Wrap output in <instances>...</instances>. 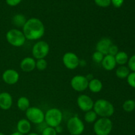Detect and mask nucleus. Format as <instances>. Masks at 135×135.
<instances>
[{"label":"nucleus","mask_w":135,"mask_h":135,"mask_svg":"<svg viewBox=\"0 0 135 135\" xmlns=\"http://www.w3.org/2000/svg\"><path fill=\"white\" fill-rule=\"evenodd\" d=\"M22 32L25 34L26 39L29 40H38L44 35V25L39 18H29L22 27Z\"/></svg>","instance_id":"f257e3e1"},{"label":"nucleus","mask_w":135,"mask_h":135,"mask_svg":"<svg viewBox=\"0 0 135 135\" xmlns=\"http://www.w3.org/2000/svg\"><path fill=\"white\" fill-rule=\"evenodd\" d=\"M93 110L100 117L109 118L115 113V108L113 104L105 99H99L94 104Z\"/></svg>","instance_id":"f03ea898"},{"label":"nucleus","mask_w":135,"mask_h":135,"mask_svg":"<svg viewBox=\"0 0 135 135\" xmlns=\"http://www.w3.org/2000/svg\"><path fill=\"white\" fill-rule=\"evenodd\" d=\"M63 120V113L58 108L49 109L45 113L44 122L46 125L51 127L55 128L61 125Z\"/></svg>","instance_id":"7ed1b4c3"},{"label":"nucleus","mask_w":135,"mask_h":135,"mask_svg":"<svg viewBox=\"0 0 135 135\" xmlns=\"http://www.w3.org/2000/svg\"><path fill=\"white\" fill-rule=\"evenodd\" d=\"M113 129V123L109 118L100 117L94 124L93 129L96 135H109Z\"/></svg>","instance_id":"20e7f679"},{"label":"nucleus","mask_w":135,"mask_h":135,"mask_svg":"<svg viewBox=\"0 0 135 135\" xmlns=\"http://www.w3.org/2000/svg\"><path fill=\"white\" fill-rule=\"evenodd\" d=\"M6 40L8 43L14 47H21L26 42V38L22 31L17 28H13L7 31Z\"/></svg>","instance_id":"39448f33"},{"label":"nucleus","mask_w":135,"mask_h":135,"mask_svg":"<svg viewBox=\"0 0 135 135\" xmlns=\"http://www.w3.org/2000/svg\"><path fill=\"white\" fill-rule=\"evenodd\" d=\"M67 128L71 135H80L84 131V124L81 119L75 115L67 121Z\"/></svg>","instance_id":"423d86ee"},{"label":"nucleus","mask_w":135,"mask_h":135,"mask_svg":"<svg viewBox=\"0 0 135 135\" xmlns=\"http://www.w3.org/2000/svg\"><path fill=\"white\" fill-rule=\"evenodd\" d=\"M50 52V46L46 41L40 40L36 42L32 49L33 58L36 59H45Z\"/></svg>","instance_id":"0eeeda50"},{"label":"nucleus","mask_w":135,"mask_h":135,"mask_svg":"<svg viewBox=\"0 0 135 135\" xmlns=\"http://www.w3.org/2000/svg\"><path fill=\"white\" fill-rule=\"evenodd\" d=\"M26 119L32 123L39 125L44 122L45 113L43 111L37 107H30L25 112Z\"/></svg>","instance_id":"6e6552de"},{"label":"nucleus","mask_w":135,"mask_h":135,"mask_svg":"<svg viewBox=\"0 0 135 135\" xmlns=\"http://www.w3.org/2000/svg\"><path fill=\"white\" fill-rule=\"evenodd\" d=\"M62 61L66 68L69 70H74L79 66L80 59L76 54L69 51L63 55Z\"/></svg>","instance_id":"1a4fd4ad"},{"label":"nucleus","mask_w":135,"mask_h":135,"mask_svg":"<svg viewBox=\"0 0 135 135\" xmlns=\"http://www.w3.org/2000/svg\"><path fill=\"white\" fill-rule=\"evenodd\" d=\"M88 81L85 76L76 75L71 80V86L74 90L81 92L86 90L88 86Z\"/></svg>","instance_id":"9d476101"},{"label":"nucleus","mask_w":135,"mask_h":135,"mask_svg":"<svg viewBox=\"0 0 135 135\" xmlns=\"http://www.w3.org/2000/svg\"><path fill=\"white\" fill-rule=\"evenodd\" d=\"M76 103L79 109L84 112L92 110L94 104L93 100L89 96L86 94L79 95L76 100Z\"/></svg>","instance_id":"9b49d317"},{"label":"nucleus","mask_w":135,"mask_h":135,"mask_svg":"<svg viewBox=\"0 0 135 135\" xmlns=\"http://www.w3.org/2000/svg\"><path fill=\"white\" fill-rule=\"evenodd\" d=\"M20 79V75L16 70L9 69L5 70L2 75V79L6 84L9 85H14L18 83Z\"/></svg>","instance_id":"f8f14e48"},{"label":"nucleus","mask_w":135,"mask_h":135,"mask_svg":"<svg viewBox=\"0 0 135 135\" xmlns=\"http://www.w3.org/2000/svg\"><path fill=\"white\" fill-rule=\"evenodd\" d=\"M113 44L112 40L109 38H102L97 42L96 46V51H100L104 55H108L110 46Z\"/></svg>","instance_id":"ddd939ff"},{"label":"nucleus","mask_w":135,"mask_h":135,"mask_svg":"<svg viewBox=\"0 0 135 135\" xmlns=\"http://www.w3.org/2000/svg\"><path fill=\"white\" fill-rule=\"evenodd\" d=\"M20 68L22 71L30 73L36 69V60L30 57H25L20 63Z\"/></svg>","instance_id":"4468645a"},{"label":"nucleus","mask_w":135,"mask_h":135,"mask_svg":"<svg viewBox=\"0 0 135 135\" xmlns=\"http://www.w3.org/2000/svg\"><path fill=\"white\" fill-rule=\"evenodd\" d=\"M13 105V98L9 92L0 93V108L3 110H8Z\"/></svg>","instance_id":"2eb2a0df"},{"label":"nucleus","mask_w":135,"mask_h":135,"mask_svg":"<svg viewBox=\"0 0 135 135\" xmlns=\"http://www.w3.org/2000/svg\"><path fill=\"white\" fill-rule=\"evenodd\" d=\"M101 64L103 68L108 71H113L117 65L115 57L109 55V54L104 55V57L102 61Z\"/></svg>","instance_id":"dca6fc26"},{"label":"nucleus","mask_w":135,"mask_h":135,"mask_svg":"<svg viewBox=\"0 0 135 135\" xmlns=\"http://www.w3.org/2000/svg\"><path fill=\"white\" fill-rule=\"evenodd\" d=\"M17 131L22 134H28L31 130V123L27 119H22L18 121L17 125Z\"/></svg>","instance_id":"f3484780"},{"label":"nucleus","mask_w":135,"mask_h":135,"mask_svg":"<svg viewBox=\"0 0 135 135\" xmlns=\"http://www.w3.org/2000/svg\"><path fill=\"white\" fill-rule=\"evenodd\" d=\"M88 88L92 93H98L103 88V84L100 80L98 79H92L89 80Z\"/></svg>","instance_id":"a211bd4d"},{"label":"nucleus","mask_w":135,"mask_h":135,"mask_svg":"<svg viewBox=\"0 0 135 135\" xmlns=\"http://www.w3.org/2000/svg\"><path fill=\"white\" fill-rule=\"evenodd\" d=\"M17 108L22 112H26L30 107V100L25 96H21L17 100Z\"/></svg>","instance_id":"6ab92c4d"},{"label":"nucleus","mask_w":135,"mask_h":135,"mask_svg":"<svg viewBox=\"0 0 135 135\" xmlns=\"http://www.w3.org/2000/svg\"><path fill=\"white\" fill-rule=\"evenodd\" d=\"M129 59V57L128 54L123 51H119L115 56L116 63L119 66L125 65V64H127L128 63Z\"/></svg>","instance_id":"aec40b11"},{"label":"nucleus","mask_w":135,"mask_h":135,"mask_svg":"<svg viewBox=\"0 0 135 135\" xmlns=\"http://www.w3.org/2000/svg\"><path fill=\"white\" fill-rule=\"evenodd\" d=\"M130 69L125 65H121L117 67L115 71V75L120 79H125L127 78L130 74Z\"/></svg>","instance_id":"412c9836"},{"label":"nucleus","mask_w":135,"mask_h":135,"mask_svg":"<svg viewBox=\"0 0 135 135\" xmlns=\"http://www.w3.org/2000/svg\"><path fill=\"white\" fill-rule=\"evenodd\" d=\"M26 18L22 14H17L13 17L12 22L14 25H15L17 27H23L25 22H26Z\"/></svg>","instance_id":"4be33fe9"},{"label":"nucleus","mask_w":135,"mask_h":135,"mask_svg":"<svg viewBox=\"0 0 135 135\" xmlns=\"http://www.w3.org/2000/svg\"><path fill=\"white\" fill-rule=\"evenodd\" d=\"M98 115L96 112L92 109V110L88 111L85 112V114L84 116V119L88 123H93L96 120L98 119Z\"/></svg>","instance_id":"5701e85b"},{"label":"nucleus","mask_w":135,"mask_h":135,"mask_svg":"<svg viewBox=\"0 0 135 135\" xmlns=\"http://www.w3.org/2000/svg\"><path fill=\"white\" fill-rule=\"evenodd\" d=\"M123 109L125 112L130 113L135 109V101L133 100H127L123 104Z\"/></svg>","instance_id":"b1692460"},{"label":"nucleus","mask_w":135,"mask_h":135,"mask_svg":"<svg viewBox=\"0 0 135 135\" xmlns=\"http://www.w3.org/2000/svg\"><path fill=\"white\" fill-rule=\"evenodd\" d=\"M47 67V63L46 59H36V69L39 71H44Z\"/></svg>","instance_id":"393cba45"},{"label":"nucleus","mask_w":135,"mask_h":135,"mask_svg":"<svg viewBox=\"0 0 135 135\" xmlns=\"http://www.w3.org/2000/svg\"><path fill=\"white\" fill-rule=\"evenodd\" d=\"M104 54L98 51H96L95 52H94V54H92V61H93L94 62H95L96 63H101L103 59H104Z\"/></svg>","instance_id":"a878e982"},{"label":"nucleus","mask_w":135,"mask_h":135,"mask_svg":"<svg viewBox=\"0 0 135 135\" xmlns=\"http://www.w3.org/2000/svg\"><path fill=\"white\" fill-rule=\"evenodd\" d=\"M41 135H57L55 128L51 127H46L41 133Z\"/></svg>","instance_id":"bb28decb"},{"label":"nucleus","mask_w":135,"mask_h":135,"mask_svg":"<svg viewBox=\"0 0 135 135\" xmlns=\"http://www.w3.org/2000/svg\"><path fill=\"white\" fill-rule=\"evenodd\" d=\"M128 84L132 88H135V72H131L127 78Z\"/></svg>","instance_id":"cd10ccee"},{"label":"nucleus","mask_w":135,"mask_h":135,"mask_svg":"<svg viewBox=\"0 0 135 135\" xmlns=\"http://www.w3.org/2000/svg\"><path fill=\"white\" fill-rule=\"evenodd\" d=\"M94 2L100 7H108L112 4L111 0H94Z\"/></svg>","instance_id":"c85d7f7f"},{"label":"nucleus","mask_w":135,"mask_h":135,"mask_svg":"<svg viewBox=\"0 0 135 135\" xmlns=\"http://www.w3.org/2000/svg\"><path fill=\"white\" fill-rule=\"evenodd\" d=\"M127 64L130 71L132 72H135V54L129 57Z\"/></svg>","instance_id":"c756f323"},{"label":"nucleus","mask_w":135,"mask_h":135,"mask_svg":"<svg viewBox=\"0 0 135 135\" xmlns=\"http://www.w3.org/2000/svg\"><path fill=\"white\" fill-rule=\"evenodd\" d=\"M119 48L117 47V45L112 44V46H110L109 49V51H108V54L110 55H112V56H115L116 54L119 52Z\"/></svg>","instance_id":"7c9ffc66"},{"label":"nucleus","mask_w":135,"mask_h":135,"mask_svg":"<svg viewBox=\"0 0 135 135\" xmlns=\"http://www.w3.org/2000/svg\"><path fill=\"white\" fill-rule=\"evenodd\" d=\"M125 0H111V3L112 5L116 8H119L123 4Z\"/></svg>","instance_id":"2f4dec72"},{"label":"nucleus","mask_w":135,"mask_h":135,"mask_svg":"<svg viewBox=\"0 0 135 135\" xmlns=\"http://www.w3.org/2000/svg\"><path fill=\"white\" fill-rule=\"evenodd\" d=\"M5 1L8 5L11 7H15L18 5L22 1V0H5Z\"/></svg>","instance_id":"473e14b6"},{"label":"nucleus","mask_w":135,"mask_h":135,"mask_svg":"<svg viewBox=\"0 0 135 135\" xmlns=\"http://www.w3.org/2000/svg\"><path fill=\"white\" fill-rule=\"evenodd\" d=\"M55 131H56V132H57V134H58V133H61V132L63 131V128L61 127V125H59V126L56 127L55 128Z\"/></svg>","instance_id":"72a5a7b5"},{"label":"nucleus","mask_w":135,"mask_h":135,"mask_svg":"<svg viewBox=\"0 0 135 135\" xmlns=\"http://www.w3.org/2000/svg\"><path fill=\"white\" fill-rule=\"evenodd\" d=\"M10 135H24V134H21V133H20L19 132L16 131V132H14V133H11V134Z\"/></svg>","instance_id":"f704fd0d"},{"label":"nucleus","mask_w":135,"mask_h":135,"mask_svg":"<svg viewBox=\"0 0 135 135\" xmlns=\"http://www.w3.org/2000/svg\"><path fill=\"white\" fill-rule=\"evenodd\" d=\"M28 135H39L38 134V133H28Z\"/></svg>","instance_id":"c9c22d12"},{"label":"nucleus","mask_w":135,"mask_h":135,"mask_svg":"<svg viewBox=\"0 0 135 135\" xmlns=\"http://www.w3.org/2000/svg\"><path fill=\"white\" fill-rule=\"evenodd\" d=\"M0 135H5L3 134V133H1V132H0Z\"/></svg>","instance_id":"e433bc0d"},{"label":"nucleus","mask_w":135,"mask_h":135,"mask_svg":"<svg viewBox=\"0 0 135 135\" xmlns=\"http://www.w3.org/2000/svg\"><path fill=\"white\" fill-rule=\"evenodd\" d=\"M0 93H1V90H0Z\"/></svg>","instance_id":"4c0bfd02"},{"label":"nucleus","mask_w":135,"mask_h":135,"mask_svg":"<svg viewBox=\"0 0 135 135\" xmlns=\"http://www.w3.org/2000/svg\"><path fill=\"white\" fill-rule=\"evenodd\" d=\"M134 111H135V109H134Z\"/></svg>","instance_id":"58836bf2"}]
</instances>
